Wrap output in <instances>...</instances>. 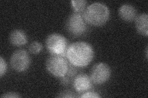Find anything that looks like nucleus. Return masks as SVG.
Wrapping results in <instances>:
<instances>
[{
    "label": "nucleus",
    "mask_w": 148,
    "mask_h": 98,
    "mask_svg": "<svg viewBox=\"0 0 148 98\" xmlns=\"http://www.w3.org/2000/svg\"><path fill=\"white\" fill-rule=\"evenodd\" d=\"M94 55V50L89 43L78 41L69 45L66 58L73 66L83 68L92 62Z\"/></svg>",
    "instance_id": "1"
},
{
    "label": "nucleus",
    "mask_w": 148,
    "mask_h": 98,
    "mask_svg": "<svg viewBox=\"0 0 148 98\" xmlns=\"http://www.w3.org/2000/svg\"><path fill=\"white\" fill-rule=\"evenodd\" d=\"M83 16L88 25L101 26L108 21L110 17V10L106 4L96 2L86 7Z\"/></svg>",
    "instance_id": "2"
},
{
    "label": "nucleus",
    "mask_w": 148,
    "mask_h": 98,
    "mask_svg": "<svg viewBox=\"0 0 148 98\" xmlns=\"http://www.w3.org/2000/svg\"><path fill=\"white\" fill-rule=\"evenodd\" d=\"M88 23L83 14L73 12L66 20V29L71 36L80 37L85 34L88 30Z\"/></svg>",
    "instance_id": "3"
},
{
    "label": "nucleus",
    "mask_w": 148,
    "mask_h": 98,
    "mask_svg": "<svg viewBox=\"0 0 148 98\" xmlns=\"http://www.w3.org/2000/svg\"><path fill=\"white\" fill-rule=\"evenodd\" d=\"M69 62L66 57L58 55H50L46 62L48 71L56 77L61 78L66 75Z\"/></svg>",
    "instance_id": "4"
},
{
    "label": "nucleus",
    "mask_w": 148,
    "mask_h": 98,
    "mask_svg": "<svg viewBox=\"0 0 148 98\" xmlns=\"http://www.w3.org/2000/svg\"><path fill=\"white\" fill-rule=\"evenodd\" d=\"M69 45L66 38L59 33L51 34L46 39V47L50 55H58L66 57Z\"/></svg>",
    "instance_id": "5"
},
{
    "label": "nucleus",
    "mask_w": 148,
    "mask_h": 98,
    "mask_svg": "<svg viewBox=\"0 0 148 98\" xmlns=\"http://www.w3.org/2000/svg\"><path fill=\"white\" fill-rule=\"evenodd\" d=\"M31 63L30 57L26 50L18 49L14 52L10 59V64L14 71L22 72L29 69Z\"/></svg>",
    "instance_id": "6"
},
{
    "label": "nucleus",
    "mask_w": 148,
    "mask_h": 98,
    "mask_svg": "<svg viewBox=\"0 0 148 98\" xmlns=\"http://www.w3.org/2000/svg\"><path fill=\"white\" fill-rule=\"evenodd\" d=\"M111 76V69L106 63H99L92 68L90 78L92 83L102 85L109 80Z\"/></svg>",
    "instance_id": "7"
},
{
    "label": "nucleus",
    "mask_w": 148,
    "mask_h": 98,
    "mask_svg": "<svg viewBox=\"0 0 148 98\" xmlns=\"http://www.w3.org/2000/svg\"><path fill=\"white\" fill-rule=\"evenodd\" d=\"M73 87L78 93H83L91 90L92 82L89 76L86 74H80L74 77L73 80Z\"/></svg>",
    "instance_id": "8"
},
{
    "label": "nucleus",
    "mask_w": 148,
    "mask_h": 98,
    "mask_svg": "<svg viewBox=\"0 0 148 98\" xmlns=\"http://www.w3.org/2000/svg\"><path fill=\"white\" fill-rule=\"evenodd\" d=\"M120 17L124 21L131 22L135 20L137 17V11L135 7L130 4H124L119 9Z\"/></svg>",
    "instance_id": "9"
},
{
    "label": "nucleus",
    "mask_w": 148,
    "mask_h": 98,
    "mask_svg": "<svg viewBox=\"0 0 148 98\" xmlns=\"http://www.w3.org/2000/svg\"><path fill=\"white\" fill-rule=\"evenodd\" d=\"M9 41L11 44L16 47H21L27 43L28 38L24 31L21 30H13L9 36Z\"/></svg>",
    "instance_id": "10"
},
{
    "label": "nucleus",
    "mask_w": 148,
    "mask_h": 98,
    "mask_svg": "<svg viewBox=\"0 0 148 98\" xmlns=\"http://www.w3.org/2000/svg\"><path fill=\"white\" fill-rule=\"evenodd\" d=\"M135 26L138 33L148 36V15L147 13H142L135 18Z\"/></svg>",
    "instance_id": "11"
},
{
    "label": "nucleus",
    "mask_w": 148,
    "mask_h": 98,
    "mask_svg": "<svg viewBox=\"0 0 148 98\" xmlns=\"http://www.w3.org/2000/svg\"><path fill=\"white\" fill-rule=\"evenodd\" d=\"M71 4L74 12L83 14L86 8L87 1L85 0H73Z\"/></svg>",
    "instance_id": "12"
},
{
    "label": "nucleus",
    "mask_w": 148,
    "mask_h": 98,
    "mask_svg": "<svg viewBox=\"0 0 148 98\" xmlns=\"http://www.w3.org/2000/svg\"><path fill=\"white\" fill-rule=\"evenodd\" d=\"M43 50V45L38 41H34L29 45V52L33 54H38Z\"/></svg>",
    "instance_id": "13"
},
{
    "label": "nucleus",
    "mask_w": 148,
    "mask_h": 98,
    "mask_svg": "<svg viewBox=\"0 0 148 98\" xmlns=\"http://www.w3.org/2000/svg\"><path fill=\"white\" fill-rule=\"evenodd\" d=\"M77 70L76 69V67L69 63L68 70L66 76H67L71 79L72 78H74L77 76Z\"/></svg>",
    "instance_id": "14"
},
{
    "label": "nucleus",
    "mask_w": 148,
    "mask_h": 98,
    "mask_svg": "<svg viewBox=\"0 0 148 98\" xmlns=\"http://www.w3.org/2000/svg\"><path fill=\"white\" fill-rule=\"evenodd\" d=\"M7 64L4 58L1 57L0 58V77H2L7 71Z\"/></svg>",
    "instance_id": "15"
},
{
    "label": "nucleus",
    "mask_w": 148,
    "mask_h": 98,
    "mask_svg": "<svg viewBox=\"0 0 148 98\" xmlns=\"http://www.w3.org/2000/svg\"><path fill=\"white\" fill-rule=\"evenodd\" d=\"M82 98H86V97H92V98H98L100 97L101 96L98 94V93L95 91H87L85 93H82V95L80 96Z\"/></svg>",
    "instance_id": "16"
},
{
    "label": "nucleus",
    "mask_w": 148,
    "mask_h": 98,
    "mask_svg": "<svg viewBox=\"0 0 148 98\" xmlns=\"http://www.w3.org/2000/svg\"><path fill=\"white\" fill-rule=\"evenodd\" d=\"M1 97H8V98H17L21 97L20 95L15 92H8L4 93L3 95L1 96Z\"/></svg>",
    "instance_id": "17"
},
{
    "label": "nucleus",
    "mask_w": 148,
    "mask_h": 98,
    "mask_svg": "<svg viewBox=\"0 0 148 98\" xmlns=\"http://www.w3.org/2000/svg\"><path fill=\"white\" fill-rule=\"evenodd\" d=\"M58 97H78L77 96L74 95V93H72L71 91L66 90L63 91L62 93H61V95H59Z\"/></svg>",
    "instance_id": "18"
},
{
    "label": "nucleus",
    "mask_w": 148,
    "mask_h": 98,
    "mask_svg": "<svg viewBox=\"0 0 148 98\" xmlns=\"http://www.w3.org/2000/svg\"><path fill=\"white\" fill-rule=\"evenodd\" d=\"M60 78H61V80H60V82H61V83L64 86L68 85L70 83L71 80V79L69 78V77H67V76H65L64 77H61Z\"/></svg>",
    "instance_id": "19"
},
{
    "label": "nucleus",
    "mask_w": 148,
    "mask_h": 98,
    "mask_svg": "<svg viewBox=\"0 0 148 98\" xmlns=\"http://www.w3.org/2000/svg\"><path fill=\"white\" fill-rule=\"evenodd\" d=\"M147 47H146V58H147Z\"/></svg>",
    "instance_id": "20"
}]
</instances>
